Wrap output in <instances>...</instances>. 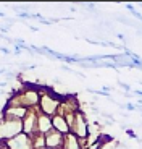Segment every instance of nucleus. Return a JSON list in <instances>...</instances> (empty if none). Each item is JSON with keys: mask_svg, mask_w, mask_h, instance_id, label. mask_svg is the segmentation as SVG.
Wrapping results in <instances>:
<instances>
[{"mask_svg": "<svg viewBox=\"0 0 142 149\" xmlns=\"http://www.w3.org/2000/svg\"><path fill=\"white\" fill-rule=\"evenodd\" d=\"M19 133H23L21 120H13V118L2 117V120H0V143L10 141L11 138L18 136Z\"/></svg>", "mask_w": 142, "mask_h": 149, "instance_id": "obj_1", "label": "nucleus"}, {"mask_svg": "<svg viewBox=\"0 0 142 149\" xmlns=\"http://www.w3.org/2000/svg\"><path fill=\"white\" fill-rule=\"evenodd\" d=\"M89 123L86 120V115L82 113V110H78L74 113V120H73V125L70 127V133H73L78 139H86L89 136Z\"/></svg>", "mask_w": 142, "mask_h": 149, "instance_id": "obj_2", "label": "nucleus"}, {"mask_svg": "<svg viewBox=\"0 0 142 149\" xmlns=\"http://www.w3.org/2000/svg\"><path fill=\"white\" fill-rule=\"evenodd\" d=\"M37 115L39 109H29L26 117L23 118V133H26L31 138L37 134Z\"/></svg>", "mask_w": 142, "mask_h": 149, "instance_id": "obj_3", "label": "nucleus"}, {"mask_svg": "<svg viewBox=\"0 0 142 149\" xmlns=\"http://www.w3.org/2000/svg\"><path fill=\"white\" fill-rule=\"evenodd\" d=\"M5 146H7V149H34L32 138L28 136L26 133H19L18 136L5 143Z\"/></svg>", "mask_w": 142, "mask_h": 149, "instance_id": "obj_4", "label": "nucleus"}, {"mask_svg": "<svg viewBox=\"0 0 142 149\" xmlns=\"http://www.w3.org/2000/svg\"><path fill=\"white\" fill-rule=\"evenodd\" d=\"M45 138V148L47 149H61L65 141V134L58 133L57 130H50L47 134H44Z\"/></svg>", "mask_w": 142, "mask_h": 149, "instance_id": "obj_5", "label": "nucleus"}, {"mask_svg": "<svg viewBox=\"0 0 142 149\" xmlns=\"http://www.w3.org/2000/svg\"><path fill=\"white\" fill-rule=\"evenodd\" d=\"M50 130H53L52 117L39 112V115H37V134H47Z\"/></svg>", "mask_w": 142, "mask_h": 149, "instance_id": "obj_6", "label": "nucleus"}, {"mask_svg": "<svg viewBox=\"0 0 142 149\" xmlns=\"http://www.w3.org/2000/svg\"><path fill=\"white\" fill-rule=\"evenodd\" d=\"M52 127H53V130H57L58 133H61V134L70 133V127H68L65 117H61V115H53L52 117Z\"/></svg>", "mask_w": 142, "mask_h": 149, "instance_id": "obj_7", "label": "nucleus"}, {"mask_svg": "<svg viewBox=\"0 0 142 149\" xmlns=\"http://www.w3.org/2000/svg\"><path fill=\"white\" fill-rule=\"evenodd\" d=\"M63 149H82L79 144V139L76 138L73 133L65 134V141H63Z\"/></svg>", "mask_w": 142, "mask_h": 149, "instance_id": "obj_8", "label": "nucleus"}, {"mask_svg": "<svg viewBox=\"0 0 142 149\" xmlns=\"http://www.w3.org/2000/svg\"><path fill=\"white\" fill-rule=\"evenodd\" d=\"M118 84H120L121 88H123V89L126 91V94L131 93V86H129V84H126V83H123V81H118Z\"/></svg>", "mask_w": 142, "mask_h": 149, "instance_id": "obj_9", "label": "nucleus"}, {"mask_svg": "<svg viewBox=\"0 0 142 149\" xmlns=\"http://www.w3.org/2000/svg\"><path fill=\"white\" fill-rule=\"evenodd\" d=\"M82 7H86L87 11H95L97 8H95V3H81Z\"/></svg>", "mask_w": 142, "mask_h": 149, "instance_id": "obj_10", "label": "nucleus"}, {"mask_svg": "<svg viewBox=\"0 0 142 149\" xmlns=\"http://www.w3.org/2000/svg\"><path fill=\"white\" fill-rule=\"evenodd\" d=\"M124 109H128V110H136L137 107H136L134 104H126V105H124Z\"/></svg>", "mask_w": 142, "mask_h": 149, "instance_id": "obj_11", "label": "nucleus"}, {"mask_svg": "<svg viewBox=\"0 0 142 149\" xmlns=\"http://www.w3.org/2000/svg\"><path fill=\"white\" fill-rule=\"evenodd\" d=\"M126 131H128V134H129L131 138H134V139L137 138V136H136V133H134V131H132V130H126Z\"/></svg>", "mask_w": 142, "mask_h": 149, "instance_id": "obj_12", "label": "nucleus"}, {"mask_svg": "<svg viewBox=\"0 0 142 149\" xmlns=\"http://www.w3.org/2000/svg\"><path fill=\"white\" fill-rule=\"evenodd\" d=\"M7 68H5V67H2V68H0V74H7Z\"/></svg>", "mask_w": 142, "mask_h": 149, "instance_id": "obj_13", "label": "nucleus"}, {"mask_svg": "<svg viewBox=\"0 0 142 149\" xmlns=\"http://www.w3.org/2000/svg\"><path fill=\"white\" fill-rule=\"evenodd\" d=\"M134 94L136 96H142V91H134Z\"/></svg>", "mask_w": 142, "mask_h": 149, "instance_id": "obj_14", "label": "nucleus"}, {"mask_svg": "<svg viewBox=\"0 0 142 149\" xmlns=\"http://www.w3.org/2000/svg\"><path fill=\"white\" fill-rule=\"evenodd\" d=\"M0 18H5V15L2 13V11H0Z\"/></svg>", "mask_w": 142, "mask_h": 149, "instance_id": "obj_15", "label": "nucleus"}, {"mask_svg": "<svg viewBox=\"0 0 142 149\" xmlns=\"http://www.w3.org/2000/svg\"><path fill=\"white\" fill-rule=\"evenodd\" d=\"M44 149H47V148H44Z\"/></svg>", "mask_w": 142, "mask_h": 149, "instance_id": "obj_16", "label": "nucleus"}]
</instances>
